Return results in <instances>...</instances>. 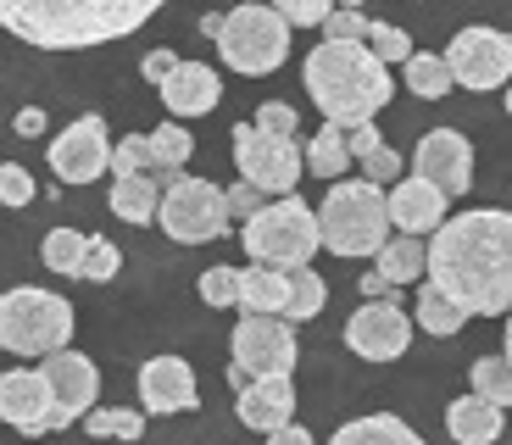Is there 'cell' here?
Segmentation results:
<instances>
[{"mask_svg": "<svg viewBox=\"0 0 512 445\" xmlns=\"http://www.w3.org/2000/svg\"><path fill=\"white\" fill-rule=\"evenodd\" d=\"M346 345L368 362H396L412 345V318L396 306V295L390 301H362L346 323Z\"/></svg>", "mask_w": 512, "mask_h": 445, "instance_id": "9a60e30c", "label": "cell"}, {"mask_svg": "<svg viewBox=\"0 0 512 445\" xmlns=\"http://www.w3.org/2000/svg\"><path fill=\"white\" fill-rule=\"evenodd\" d=\"M418 329L435 334V340H451V334H462V323H468V312H462L457 301H446V295L435 290V284H418Z\"/></svg>", "mask_w": 512, "mask_h": 445, "instance_id": "83f0119b", "label": "cell"}, {"mask_svg": "<svg viewBox=\"0 0 512 445\" xmlns=\"http://www.w3.org/2000/svg\"><path fill=\"white\" fill-rule=\"evenodd\" d=\"M329 301V284L312 273V267H290V301H284V318L290 323H312Z\"/></svg>", "mask_w": 512, "mask_h": 445, "instance_id": "f546056e", "label": "cell"}, {"mask_svg": "<svg viewBox=\"0 0 512 445\" xmlns=\"http://www.w3.org/2000/svg\"><path fill=\"white\" fill-rule=\"evenodd\" d=\"M351 145H346V128L340 123H323L318 134L307 140V173L312 178H346L351 173Z\"/></svg>", "mask_w": 512, "mask_h": 445, "instance_id": "484cf974", "label": "cell"}, {"mask_svg": "<svg viewBox=\"0 0 512 445\" xmlns=\"http://www.w3.org/2000/svg\"><path fill=\"white\" fill-rule=\"evenodd\" d=\"M229 201L212 178H190V173H173L162 184V206H156V229H167V240L179 245H206V240H223L229 229Z\"/></svg>", "mask_w": 512, "mask_h": 445, "instance_id": "ba28073f", "label": "cell"}, {"mask_svg": "<svg viewBox=\"0 0 512 445\" xmlns=\"http://www.w3.org/2000/svg\"><path fill=\"white\" fill-rule=\"evenodd\" d=\"M201 301L212 306V312L240 306V267H206L201 273Z\"/></svg>", "mask_w": 512, "mask_h": 445, "instance_id": "e575fe53", "label": "cell"}, {"mask_svg": "<svg viewBox=\"0 0 512 445\" xmlns=\"http://www.w3.org/2000/svg\"><path fill=\"white\" fill-rule=\"evenodd\" d=\"M151 167V140L145 134H123V145H112V173H145Z\"/></svg>", "mask_w": 512, "mask_h": 445, "instance_id": "74e56055", "label": "cell"}, {"mask_svg": "<svg viewBox=\"0 0 512 445\" xmlns=\"http://www.w3.org/2000/svg\"><path fill=\"white\" fill-rule=\"evenodd\" d=\"M334 6H357V12H362V0H334Z\"/></svg>", "mask_w": 512, "mask_h": 445, "instance_id": "816d5d0a", "label": "cell"}, {"mask_svg": "<svg viewBox=\"0 0 512 445\" xmlns=\"http://www.w3.org/2000/svg\"><path fill=\"white\" fill-rule=\"evenodd\" d=\"M362 173H368V184H390V178H401V156H396V145H379V151H368L362 156Z\"/></svg>", "mask_w": 512, "mask_h": 445, "instance_id": "60d3db41", "label": "cell"}, {"mask_svg": "<svg viewBox=\"0 0 512 445\" xmlns=\"http://www.w3.org/2000/svg\"><path fill=\"white\" fill-rule=\"evenodd\" d=\"M218 28H223V12H206V17H201V34H206V39H218Z\"/></svg>", "mask_w": 512, "mask_h": 445, "instance_id": "681fc988", "label": "cell"}, {"mask_svg": "<svg viewBox=\"0 0 512 445\" xmlns=\"http://www.w3.org/2000/svg\"><path fill=\"white\" fill-rule=\"evenodd\" d=\"M240 245L251 251L256 267H307L318 256L323 234H318V212L301 195H273L262 201V212L240 223Z\"/></svg>", "mask_w": 512, "mask_h": 445, "instance_id": "5b68a950", "label": "cell"}, {"mask_svg": "<svg viewBox=\"0 0 512 445\" xmlns=\"http://www.w3.org/2000/svg\"><path fill=\"white\" fill-rule=\"evenodd\" d=\"M223 201H229V217H234V223H245V217H256V212H262V201H268V195L256 190L251 178H240L234 190H223Z\"/></svg>", "mask_w": 512, "mask_h": 445, "instance_id": "b9f144b4", "label": "cell"}, {"mask_svg": "<svg viewBox=\"0 0 512 445\" xmlns=\"http://www.w3.org/2000/svg\"><path fill=\"white\" fill-rule=\"evenodd\" d=\"M407 89L412 95H423V101H440V95H451V67H446V56H429V51H412L407 62Z\"/></svg>", "mask_w": 512, "mask_h": 445, "instance_id": "f1b7e54d", "label": "cell"}, {"mask_svg": "<svg viewBox=\"0 0 512 445\" xmlns=\"http://www.w3.org/2000/svg\"><path fill=\"white\" fill-rule=\"evenodd\" d=\"M362 295H368V301H384V295H396V284L373 267V273H362Z\"/></svg>", "mask_w": 512, "mask_h": 445, "instance_id": "c3c4849f", "label": "cell"}, {"mask_svg": "<svg viewBox=\"0 0 512 445\" xmlns=\"http://www.w3.org/2000/svg\"><path fill=\"white\" fill-rule=\"evenodd\" d=\"M17 134H23V140L45 134V112H39V106H23V112H17Z\"/></svg>", "mask_w": 512, "mask_h": 445, "instance_id": "7dc6e473", "label": "cell"}, {"mask_svg": "<svg viewBox=\"0 0 512 445\" xmlns=\"http://www.w3.org/2000/svg\"><path fill=\"white\" fill-rule=\"evenodd\" d=\"M474 395H485L496 407H512V362L507 356H479L474 362Z\"/></svg>", "mask_w": 512, "mask_h": 445, "instance_id": "d6a6232c", "label": "cell"}, {"mask_svg": "<svg viewBox=\"0 0 512 445\" xmlns=\"http://www.w3.org/2000/svg\"><path fill=\"white\" fill-rule=\"evenodd\" d=\"M117 267H123V256H117V245L106 240V234H90V245H84V262H78V279L106 284V279H117Z\"/></svg>", "mask_w": 512, "mask_h": 445, "instance_id": "836d02e7", "label": "cell"}, {"mask_svg": "<svg viewBox=\"0 0 512 445\" xmlns=\"http://www.w3.org/2000/svg\"><path fill=\"white\" fill-rule=\"evenodd\" d=\"M256 123H262V128H273V134H295V128H301V117H295L284 101H268L262 112H256Z\"/></svg>", "mask_w": 512, "mask_h": 445, "instance_id": "7bdbcfd3", "label": "cell"}, {"mask_svg": "<svg viewBox=\"0 0 512 445\" xmlns=\"http://www.w3.org/2000/svg\"><path fill=\"white\" fill-rule=\"evenodd\" d=\"M318 234L334 256H379L390 240V195L368 178H334L318 206Z\"/></svg>", "mask_w": 512, "mask_h": 445, "instance_id": "277c9868", "label": "cell"}, {"mask_svg": "<svg viewBox=\"0 0 512 445\" xmlns=\"http://www.w3.org/2000/svg\"><path fill=\"white\" fill-rule=\"evenodd\" d=\"M106 167H112V134H106L101 112L73 117V123L51 140V173L62 178V184H78V190H84V184L101 178Z\"/></svg>", "mask_w": 512, "mask_h": 445, "instance_id": "7c38bea8", "label": "cell"}, {"mask_svg": "<svg viewBox=\"0 0 512 445\" xmlns=\"http://www.w3.org/2000/svg\"><path fill=\"white\" fill-rule=\"evenodd\" d=\"M234 167H240V178H251L256 190L273 201V195H295L307 151L295 145V134H273L262 123H240L234 128Z\"/></svg>", "mask_w": 512, "mask_h": 445, "instance_id": "9c48e42d", "label": "cell"}, {"mask_svg": "<svg viewBox=\"0 0 512 445\" xmlns=\"http://www.w3.org/2000/svg\"><path fill=\"white\" fill-rule=\"evenodd\" d=\"M446 429L457 445H496L507 434V407H496L485 395H462L446 407Z\"/></svg>", "mask_w": 512, "mask_h": 445, "instance_id": "44dd1931", "label": "cell"}, {"mask_svg": "<svg viewBox=\"0 0 512 445\" xmlns=\"http://www.w3.org/2000/svg\"><path fill=\"white\" fill-rule=\"evenodd\" d=\"M284 301H290V273L284 267H240V306L245 312H273V318H284Z\"/></svg>", "mask_w": 512, "mask_h": 445, "instance_id": "d4e9b609", "label": "cell"}, {"mask_svg": "<svg viewBox=\"0 0 512 445\" xmlns=\"http://www.w3.org/2000/svg\"><path fill=\"white\" fill-rule=\"evenodd\" d=\"M162 178L167 173H123L112 178V212L123 223H156V206H162Z\"/></svg>", "mask_w": 512, "mask_h": 445, "instance_id": "7402d4cb", "label": "cell"}, {"mask_svg": "<svg viewBox=\"0 0 512 445\" xmlns=\"http://www.w3.org/2000/svg\"><path fill=\"white\" fill-rule=\"evenodd\" d=\"M501 356L512 362V312H507V345H501Z\"/></svg>", "mask_w": 512, "mask_h": 445, "instance_id": "f907efd6", "label": "cell"}, {"mask_svg": "<svg viewBox=\"0 0 512 445\" xmlns=\"http://www.w3.org/2000/svg\"><path fill=\"white\" fill-rule=\"evenodd\" d=\"M446 67L462 89H501L512 78V39L501 28H462L446 45Z\"/></svg>", "mask_w": 512, "mask_h": 445, "instance_id": "8fae6325", "label": "cell"}, {"mask_svg": "<svg viewBox=\"0 0 512 445\" xmlns=\"http://www.w3.org/2000/svg\"><path fill=\"white\" fill-rule=\"evenodd\" d=\"M373 262H379V273L396 284V290H401V284H418L423 267H429V240H423V234H396V240L379 245Z\"/></svg>", "mask_w": 512, "mask_h": 445, "instance_id": "cb8c5ba5", "label": "cell"}, {"mask_svg": "<svg viewBox=\"0 0 512 445\" xmlns=\"http://www.w3.org/2000/svg\"><path fill=\"white\" fill-rule=\"evenodd\" d=\"M84 245H90V234H78V229H51V234H45V245H39V256H45V267H51V273H67V279H78Z\"/></svg>", "mask_w": 512, "mask_h": 445, "instance_id": "4dcf8cb0", "label": "cell"}, {"mask_svg": "<svg viewBox=\"0 0 512 445\" xmlns=\"http://www.w3.org/2000/svg\"><path fill=\"white\" fill-rule=\"evenodd\" d=\"M173 67H179V56H173V51H151V56L140 62V73H145V84H156V89H162L167 78H173Z\"/></svg>", "mask_w": 512, "mask_h": 445, "instance_id": "ee69618b", "label": "cell"}, {"mask_svg": "<svg viewBox=\"0 0 512 445\" xmlns=\"http://www.w3.org/2000/svg\"><path fill=\"white\" fill-rule=\"evenodd\" d=\"M84 434H117V440H140L145 434V412H134V407H90L84 412Z\"/></svg>", "mask_w": 512, "mask_h": 445, "instance_id": "1f68e13d", "label": "cell"}, {"mask_svg": "<svg viewBox=\"0 0 512 445\" xmlns=\"http://www.w3.org/2000/svg\"><path fill=\"white\" fill-rule=\"evenodd\" d=\"M307 89L323 123L357 128L390 106V67L362 45V39H323L307 51Z\"/></svg>", "mask_w": 512, "mask_h": 445, "instance_id": "3957f363", "label": "cell"}, {"mask_svg": "<svg viewBox=\"0 0 512 445\" xmlns=\"http://www.w3.org/2000/svg\"><path fill=\"white\" fill-rule=\"evenodd\" d=\"M362 45H368V51L379 56L384 67H390V62H407V56H412V39H407V28H390V23H373Z\"/></svg>", "mask_w": 512, "mask_h": 445, "instance_id": "d590c367", "label": "cell"}, {"mask_svg": "<svg viewBox=\"0 0 512 445\" xmlns=\"http://www.w3.org/2000/svg\"><path fill=\"white\" fill-rule=\"evenodd\" d=\"M423 273L468 318L512 312V212L485 206V212L446 217L435 240H429V267Z\"/></svg>", "mask_w": 512, "mask_h": 445, "instance_id": "6da1fadb", "label": "cell"}, {"mask_svg": "<svg viewBox=\"0 0 512 445\" xmlns=\"http://www.w3.org/2000/svg\"><path fill=\"white\" fill-rule=\"evenodd\" d=\"M39 373L51 379V395H56V429H73L101 401V368H95L90 356H78L73 345L39 356Z\"/></svg>", "mask_w": 512, "mask_h": 445, "instance_id": "4fadbf2b", "label": "cell"}, {"mask_svg": "<svg viewBox=\"0 0 512 445\" xmlns=\"http://www.w3.org/2000/svg\"><path fill=\"white\" fill-rule=\"evenodd\" d=\"M34 201V173L17 162H0V206H28Z\"/></svg>", "mask_w": 512, "mask_h": 445, "instance_id": "f35d334b", "label": "cell"}, {"mask_svg": "<svg viewBox=\"0 0 512 445\" xmlns=\"http://www.w3.org/2000/svg\"><path fill=\"white\" fill-rule=\"evenodd\" d=\"M156 95H162V106L184 123V117H206L212 106L223 101V78L212 73L206 62H179V67H173V78H167Z\"/></svg>", "mask_w": 512, "mask_h": 445, "instance_id": "ffe728a7", "label": "cell"}, {"mask_svg": "<svg viewBox=\"0 0 512 445\" xmlns=\"http://www.w3.org/2000/svg\"><path fill=\"white\" fill-rule=\"evenodd\" d=\"M218 51H223V62H229L234 73H245V78L279 73L284 56H290V23H284L273 6H256V0H245V6L223 12Z\"/></svg>", "mask_w": 512, "mask_h": 445, "instance_id": "52a82bcc", "label": "cell"}, {"mask_svg": "<svg viewBox=\"0 0 512 445\" xmlns=\"http://www.w3.org/2000/svg\"><path fill=\"white\" fill-rule=\"evenodd\" d=\"M0 423H12L17 434H28V440L56 434V395H51V379H45L39 368L0 373Z\"/></svg>", "mask_w": 512, "mask_h": 445, "instance_id": "2e32d148", "label": "cell"}, {"mask_svg": "<svg viewBox=\"0 0 512 445\" xmlns=\"http://www.w3.org/2000/svg\"><path fill=\"white\" fill-rule=\"evenodd\" d=\"M273 12L290 28H323V17L334 12V0H273Z\"/></svg>", "mask_w": 512, "mask_h": 445, "instance_id": "8d00e7d4", "label": "cell"}, {"mask_svg": "<svg viewBox=\"0 0 512 445\" xmlns=\"http://www.w3.org/2000/svg\"><path fill=\"white\" fill-rule=\"evenodd\" d=\"M346 145H351V156L362 162L368 151H379V145H384V134H379L373 123H357V128H346Z\"/></svg>", "mask_w": 512, "mask_h": 445, "instance_id": "f6af8a7d", "label": "cell"}, {"mask_svg": "<svg viewBox=\"0 0 512 445\" xmlns=\"http://www.w3.org/2000/svg\"><path fill=\"white\" fill-rule=\"evenodd\" d=\"M73 340V306L56 290H34V284H17V290L0 295V351L12 356H51Z\"/></svg>", "mask_w": 512, "mask_h": 445, "instance_id": "8992f818", "label": "cell"}, {"mask_svg": "<svg viewBox=\"0 0 512 445\" xmlns=\"http://www.w3.org/2000/svg\"><path fill=\"white\" fill-rule=\"evenodd\" d=\"M507 112H512V89H507Z\"/></svg>", "mask_w": 512, "mask_h": 445, "instance_id": "f5cc1de1", "label": "cell"}, {"mask_svg": "<svg viewBox=\"0 0 512 445\" xmlns=\"http://www.w3.org/2000/svg\"><path fill=\"white\" fill-rule=\"evenodd\" d=\"M390 223L401 234H435L446 223V195L429 184V178H396L390 184Z\"/></svg>", "mask_w": 512, "mask_h": 445, "instance_id": "d6986e66", "label": "cell"}, {"mask_svg": "<svg viewBox=\"0 0 512 445\" xmlns=\"http://www.w3.org/2000/svg\"><path fill=\"white\" fill-rule=\"evenodd\" d=\"M234 412H240V423H245V429H256V434L284 429V423L295 418V384H290V373L245 379V390H240V401H234Z\"/></svg>", "mask_w": 512, "mask_h": 445, "instance_id": "ac0fdd59", "label": "cell"}, {"mask_svg": "<svg viewBox=\"0 0 512 445\" xmlns=\"http://www.w3.org/2000/svg\"><path fill=\"white\" fill-rule=\"evenodd\" d=\"M145 140H151V173L173 178V173H184V162L195 156V134L179 123V117H173V123H162V128H151Z\"/></svg>", "mask_w": 512, "mask_h": 445, "instance_id": "4316f807", "label": "cell"}, {"mask_svg": "<svg viewBox=\"0 0 512 445\" xmlns=\"http://www.w3.org/2000/svg\"><path fill=\"white\" fill-rule=\"evenodd\" d=\"M268 445H318V440H312V434H307V429H301V423L290 418V423H284V429H273V434H268Z\"/></svg>", "mask_w": 512, "mask_h": 445, "instance_id": "bcb514c9", "label": "cell"}, {"mask_svg": "<svg viewBox=\"0 0 512 445\" xmlns=\"http://www.w3.org/2000/svg\"><path fill=\"white\" fill-rule=\"evenodd\" d=\"M140 401L156 418H173V412L195 407V368L184 356H151L140 368Z\"/></svg>", "mask_w": 512, "mask_h": 445, "instance_id": "e0dca14e", "label": "cell"}, {"mask_svg": "<svg viewBox=\"0 0 512 445\" xmlns=\"http://www.w3.org/2000/svg\"><path fill=\"white\" fill-rule=\"evenodd\" d=\"M412 173L429 178L446 201L468 195V184H474V145H468V134H457V128H429L418 140V151H412Z\"/></svg>", "mask_w": 512, "mask_h": 445, "instance_id": "5bb4252c", "label": "cell"}, {"mask_svg": "<svg viewBox=\"0 0 512 445\" xmlns=\"http://www.w3.org/2000/svg\"><path fill=\"white\" fill-rule=\"evenodd\" d=\"M368 17L357 12V6H334L329 17H323V39H368Z\"/></svg>", "mask_w": 512, "mask_h": 445, "instance_id": "ab89813d", "label": "cell"}, {"mask_svg": "<svg viewBox=\"0 0 512 445\" xmlns=\"http://www.w3.org/2000/svg\"><path fill=\"white\" fill-rule=\"evenodd\" d=\"M167 0H0V28L34 51H90L140 34Z\"/></svg>", "mask_w": 512, "mask_h": 445, "instance_id": "7a4b0ae2", "label": "cell"}, {"mask_svg": "<svg viewBox=\"0 0 512 445\" xmlns=\"http://www.w3.org/2000/svg\"><path fill=\"white\" fill-rule=\"evenodd\" d=\"M229 351H234L229 368L240 373V379L295 373V334H290V318H273V312H245V318L234 323Z\"/></svg>", "mask_w": 512, "mask_h": 445, "instance_id": "30bf717a", "label": "cell"}, {"mask_svg": "<svg viewBox=\"0 0 512 445\" xmlns=\"http://www.w3.org/2000/svg\"><path fill=\"white\" fill-rule=\"evenodd\" d=\"M329 445H423L412 423H401L396 412H368V418H351L340 423Z\"/></svg>", "mask_w": 512, "mask_h": 445, "instance_id": "603a6c76", "label": "cell"}]
</instances>
